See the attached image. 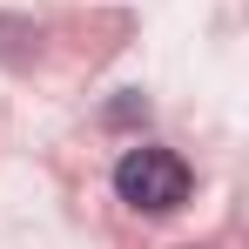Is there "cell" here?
Masks as SVG:
<instances>
[{"label":"cell","instance_id":"1","mask_svg":"<svg viewBox=\"0 0 249 249\" xmlns=\"http://www.w3.org/2000/svg\"><path fill=\"white\" fill-rule=\"evenodd\" d=\"M115 189H122L128 209L168 215V209L189 202V168H182V155H168V148H128L122 162H115Z\"/></svg>","mask_w":249,"mask_h":249}]
</instances>
